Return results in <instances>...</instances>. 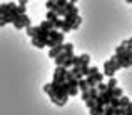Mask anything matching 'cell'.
I'll return each mask as SVG.
<instances>
[{"instance_id": "9a60e30c", "label": "cell", "mask_w": 132, "mask_h": 115, "mask_svg": "<svg viewBox=\"0 0 132 115\" xmlns=\"http://www.w3.org/2000/svg\"><path fill=\"white\" fill-rule=\"evenodd\" d=\"M89 89H90V87L87 85V80H85V77L79 80V90H80V92H85V90H89Z\"/></svg>"}, {"instance_id": "7402d4cb", "label": "cell", "mask_w": 132, "mask_h": 115, "mask_svg": "<svg viewBox=\"0 0 132 115\" xmlns=\"http://www.w3.org/2000/svg\"><path fill=\"white\" fill-rule=\"evenodd\" d=\"M45 7H47V10H52V12H55V10H57V5H55V0H47Z\"/></svg>"}, {"instance_id": "d590c367", "label": "cell", "mask_w": 132, "mask_h": 115, "mask_svg": "<svg viewBox=\"0 0 132 115\" xmlns=\"http://www.w3.org/2000/svg\"><path fill=\"white\" fill-rule=\"evenodd\" d=\"M110 105H112V107H116V109H117V107H119V99L112 97V100H110Z\"/></svg>"}, {"instance_id": "603a6c76", "label": "cell", "mask_w": 132, "mask_h": 115, "mask_svg": "<svg viewBox=\"0 0 132 115\" xmlns=\"http://www.w3.org/2000/svg\"><path fill=\"white\" fill-rule=\"evenodd\" d=\"M122 95H124V92H122V89H120V87H116V89L112 90V97H116V99H120Z\"/></svg>"}, {"instance_id": "d6a6232c", "label": "cell", "mask_w": 132, "mask_h": 115, "mask_svg": "<svg viewBox=\"0 0 132 115\" xmlns=\"http://www.w3.org/2000/svg\"><path fill=\"white\" fill-rule=\"evenodd\" d=\"M80 99L84 100V102H87V100L90 99V95H89V90H85V92H82V95H80Z\"/></svg>"}, {"instance_id": "5bb4252c", "label": "cell", "mask_w": 132, "mask_h": 115, "mask_svg": "<svg viewBox=\"0 0 132 115\" xmlns=\"http://www.w3.org/2000/svg\"><path fill=\"white\" fill-rule=\"evenodd\" d=\"M32 45H34V47H37V48L47 47V43H45L44 40H40V38H37V37H32Z\"/></svg>"}, {"instance_id": "cb8c5ba5", "label": "cell", "mask_w": 132, "mask_h": 115, "mask_svg": "<svg viewBox=\"0 0 132 115\" xmlns=\"http://www.w3.org/2000/svg\"><path fill=\"white\" fill-rule=\"evenodd\" d=\"M40 27L45 29V30H48V32H50V30H54V25H52V22H48V20H44V22L40 23Z\"/></svg>"}, {"instance_id": "6da1fadb", "label": "cell", "mask_w": 132, "mask_h": 115, "mask_svg": "<svg viewBox=\"0 0 132 115\" xmlns=\"http://www.w3.org/2000/svg\"><path fill=\"white\" fill-rule=\"evenodd\" d=\"M69 82H54L52 80L50 83H47V85H44V92L47 93L48 97H50L52 103H55L57 107H64L65 103H67L69 100Z\"/></svg>"}, {"instance_id": "52a82bcc", "label": "cell", "mask_w": 132, "mask_h": 115, "mask_svg": "<svg viewBox=\"0 0 132 115\" xmlns=\"http://www.w3.org/2000/svg\"><path fill=\"white\" fill-rule=\"evenodd\" d=\"M17 30H22V29H27V27H32V20L27 13H22V15H17V19L13 20L12 23Z\"/></svg>"}, {"instance_id": "83f0119b", "label": "cell", "mask_w": 132, "mask_h": 115, "mask_svg": "<svg viewBox=\"0 0 132 115\" xmlns=\"http://www.w3.org/2000/svg\"><path fill=\"white\" fill-rule=\"evenodd\" d=\"M89 67H90V65H82V67H80L82 77H87V75H89Z\"/></svg>"}, {"instance_id": "d4e9b609", "label": "cell", "mask_w": 132, "mask_h": 115, "mask_svg": "<svg viewBox=\"0 0 132 115\" xmlns=\"http://www.w3.org/2000/svg\"><path fill=\"white\" fill-rule=\"evenodd\" d=\"M129 102H130V100L129 99H127V97H120V99H119V107H124V109H126V107L127 105H129Z\"/></svg>"}, {"instance_id": "60d3db41", "label": "cell", "mask_w": 132, "mask_h": 115, "mask_svg": "<svg viewBox=\"0 0 132 115\" xmlns=\"http://www.w3.org/2000/svg\"><path fill=\"white\" fill-rule=\"evenodd\" d=\"M70 2H72V3H75V2H79V0H70Z\"/></svg>"}, {"instance_id": "e575fe53", "label": "cell", "mask_w": 132, "mask_h": 115, "mask_svg": "<svg viewBox=\"0 0 132 115\" xmlns=\"http://www.w3.org/2000/svg\"><path fill=\"white\" fill-rule=\"evenodd\" d=\"M116 115H126V109H124V107H117V109H116Z\"/></svg>"}, {"instance_id": "3957f363", "label": "cell", "mask_w": 132, "mask_h": 115, "mask_svg": "<svg viewBox=\"0 0 132 115\" xmlns=\"http://www.w3.org/2000/svg\"><path fill=\"white\" fill-rule=\"evenodd\" d=\"M72 57H74V45L72 43H64V52L59 54L57 57L54 58V62H55L57 67H64L65 60H69V58H72Z\"/></svg>"}, {"instance_id": "8fae6325", "label": "cell", "mask_w": 132, "mask_h": 115, "mask_svg": "<svg viewBox=\"0 0 132 115\" xmlns=\"http://www.w3.org/2000/svg\"><path fill=\"white\" fill-rule=\"evenodd\" d=\"M65 22H69V23H70V25H72V23H74V20L75 19H77V17H79V8H77V7H72V8L70 10H69V12L67 13H65Z\"/></svg>"}, {"instance_id": "f546056e", "label": "cell", "mask_w": 132, "mask_h": 115, "mask_svg": "<svg viewBox=\"0 0 132 115\" xmlns=\"http://www.w3.org/2000/svg\"><path fill=\"white\" fill-rule=\"evenodd\" d=\"M94 77H95V80H97V83H100V82H104V74H102V72H97V74H94Z\"/></svg>"}, {"instance_id": "7c38bea8", "label": "cell", "mask_w": 132, "mask_h": 115, "mask_svg": "<svg viewBox=\"0 0 132 115\" xmlns=\"http://www.w3.org/2000/svg\"><path fill=\"white\" fill-rule=\"evenodd\" d=\"M62 52H64V43L55 45V47H52L50 50H48V57H50V58H55L59 54H62Z\"/></svg>"}, {"instance_id": "484cf974", "label": "cell", "mask_w": 132, "mask_h": 115, "mask_svg": "<svg viewBox=\"0 0 132 115\" xmlns=\"http://www.w3.org/2000/svg\"><path fill=\"white\" fill-rule=\"evenodd\" d=\"M80 23H82V19H80V15H79L77 19L74 20V23H72V30H77L79 27H80Z\"/></svg>"}, {"instance_id": "30bf717a", "label": "cell", "mask_w": 132, "mask_h": 115, "mask_svg": "<svg viewBox=\"0 0 132 115\" xmlns=\"http://www.w3.org/2000/svg\"><path fill=\"white\" fill-rule=\"evenodd\" d=\"M82 65H90V57L89 54H82V55H75L74 57V67H82Z\"/></svg>"}, {"instance_id": "1f68e13d", "label": "cell", "mask_w": 132, "mask_h": 115, "mask_svg": "<svg viewBox=\"0 0 132 115\" xmlns=\"http://www.w3.org/2000/svg\"><path fill=\"white\" fill-rule=\"evenodd\" d=\"M99 72V67H95V65H92V67H89V75H94Z\"/></svg>"}, {"instance_id": "4fadbf2b", "label": "cell", "mask_w": 132, "mask_h": 115, "mask_svg": "<svg viewBox=\"0 0 132 115\" xmlns=\"http://www.w3.org/2000/svg\"><path fill=\"white\" fill-rule=\"evenodd\" d=\"M89 113L90 115H104V107L102 105H94L92 109H89Z\"/></svg>"}, {"instance_id": "9c48e42d", "label": "cell", "mask_w": 132, "mask_h": 115, "mask_svg": "<svg viewBox=\"0 0 132 115\" xmlns=\"http://www.w3.org/2000/svg\"><path fill=\"white\" fill-rule=\"evenodd\" d=\"M67 70H69V68H65V67H57V68L54 70V77H52V80H54V82H59V83L65 82Z\"/></svg>"}, {"instance_id": "4dcf8cb0", "label": "cell", "mask_w": 132, "mask_h": 115, "mask_svg": "<svg viewBox=\"0 0 132 115\" xmlns=\"http://www.w3.org/2000/svg\"><path fill=\"white\" fill-rule=\"evenodd\" d=\"M17 12H19V15L27 13V5H19V7H17Z\"/></svg>"}, {"instance_id": "8992f818", "label": "cell", "mask_w": 132, "mask_h": 115, "mask_svg": "<svg viewBox=\"0 0 132 115\" xmlns=\"http://www.w3.org/2000/svg\"><path fill=\"white\" fill-rule=\"evenodd\" d=\"M117 58V64H119L120 68H129L132 67V50H126L124 54L116 55Z\"/></svg>"}, {"instance_id": "ac0fdd59", "label": "cell", "mask_w": 132, "mask_h": 115, "mask_svg": "<svg viewBox=\"0 0 132 115\" xmlns=\"http://www.w3.org/2000/svg\"><path fill=\"white\" fill-rule=\"evenodd\" d=\"M85 80H87V85L89 87H97V80H95V77H94V75H87V77H85Z\"/></svg>"}, {"instance_id": "2e32d148", "label": "cell", "mask_w": 132, "mask_h": 115, "mask_svg": "<svg viewBox=\"0 0 132 115\" xmlns=\"http://www.w3.org/2000/svg\"><path fill=\"white\" fill-rule=\"evenodd\" d=\"M45 19H47L48 22H55V20L59 19V15L55 12H52V10H47V17H45Z\"/></svg>"}, {"instance_id": "277c9868", "label": "cell", "mask_w": 132, "mask_h": 115, "mask_svg": "<svg viewBox=\"0 0 132 115\" xmlns=\"http://www.w3.org/2000/svg\"><path fill=\"white\" fill-rule=\"evenodd\" d=\"M119 68H120V67H119V64H117L116 55H114V57L109 58V60H105V64H104V72H102V74L110 78V77H114V74H116Z\"/></svg>"}, {"instance_id": "b9f144b4", "label": "cell", "mask_w": 132, "mask_h": 115, "mask_svg": "<svg viewBox=\"0 0 132 115\" xmlns=\"http://www.w3.org/2000/svg\"><path fill=\"white\" fill-rule=\"evenodd\" d=\"M126 2H127V3H132V0H126Z\"/></svg>"}, {"instance_id": "d6986e66", "label": "cell", "mask_w": 132, "mask_h": 115, "mask_svg": "<svg viewBox=\"0 0 132 115\" xmlns=\"http://www.w3.org/2000/svg\"><path fill=\"white\" fill-rule=\"evenodd\" d=\"M69 85H70V83H69ZM69 95H70V97L79 95V87L77 85H70V87H69Z\"/></svg>"}, {"instance_id": "ab89813d", "label": "cell", "mask_w": 132, "mask_h": 115, "mask_svg": "<svg viewBox=\"0 0 132 115\" xmlns=\"http://www.w3.org/2000/svg\"><path fill=\"white\" fill-rule=\"evenodd\" d=\"M27 2L29 0H19V5H27Z\"/></svg>"}, {"instance_id": "ba28073f", "label": "cell", "mask_w": 132, "mask_h": 115, "mask_svg": "<svg viewBox=\"0 0 132 115\" xmlns=\"http://www.w3.org/2000/svg\"><path fill=\"white\" fill-rule=\"evenodd\" d=\"M110 100H112V90H105V92H100L99 97L95 99V103L97 105H110Z\"/></svg>"}, {"instance_id": "7a4b0ae2", "label": "cell", "mask_w": 132, "mask_h": 115, "mask_svg": "<svg viewBox=\"0 0 132 115\" xmlns=\"http://www.w3.org/2000/svg\"><path fill=\"white\" fill-rule=\"evenodd\" d=\"M17 7L19 5H15V3H2V5H0V15L5 20V23H13V20L19 15Z\"/></svg>"}, {"instance_id": "4316f807", "label": "cell", "mask_w": 132, "mask_h": 115, "mask_svg": "<svg viewBox=\"0 0 132 115\" xmlns=\"http://www.w3.org/2000/svg\"><path fill=\"white\" fill-rule=\"evenodd\" d=\"M62 22H64L62 19H57L55 22H52V25H54V30H60V29H62Z\"/></svg>"}, {"instance_id": "7bdbcfd3", "label": "cell", "mask_w": 132, "mask_h": 115, "mask_svg": "<svg viewBox=\"0 0 132 115\" xmlns=\"http://www.w3.org/2000/svg\"><path fill=\"white\" fill-rule=\"evenodd\" d=\"M126 115H132V113H126Z\"/></svg>"}, {"instance_id": "836d02e7", "label": "cell", "mask_w": 132, "mask_h": 115, "mask_svg": "<svg viewBox=\"0 0 132 115\" xmlns=\"http://www.w3.org/2000/svg\"><path fill=\"white\" fill-rule=\"evenodd\" d=\"M85 105H87V109H92V107L95 105V99H89L87 102H85Z\"/></svg>"}, {"instance_id": "ffe728a7", "label": "cell", "mask_w": 132, "mask_h": 115, "mask_svg": "<svg viewBox=\"0 0 132 115\" xmlns=\"http://www.w3.org/2000/svg\"><path fill=\"white\" fill-rule=\"evenodd\" d=\"M116 87H117V80L114 78V77H110L109 82H107V90H114Z\"/></svg>"}, {"instance_id": "f1b7e54d", "label": "cell", "mask_w": 132, "mask_h": 115, "mask_svg": "<svg viewBox=\"0 0 132 115\" xmlns=\"http://www.w3.org/2000/svg\"><path fill=\"white\" fill-rule=\"evenodd\" d=\"M97 90H99V93L100 92H105V90H107V83H104V82L97 83Z\"/></svg>"}, {"instance_id": "ee69618b", "label": "cell", "mask_w": 132, "mask_h": 115, "mask_svg": "<svg viewBox=\"0 0 132 115\" xmlns=\"http://www.w3.org/2000/svg\"><path fill=\"white\" fill-rule=\"evenodd\" d=\"M0 17H2V15H0Z\"/></svg>"}, {"instance_id": "f35d334b", "label": "cell", "mask_w": 132, "mask_h": 115, "mask_svg": "<svg viewBox=\"0 0 132 115\" xmlns=\"http://www.w3.org/2000/svg\"><path fill=\"white\" fill-rule=\"evenodd\" d=\"M5 25H7V23H5V20H3L2 17H0V27H5Z\"/></svg>"}, {"instance_id": "74e56055", "label": "cell", "mask_w": 132, "mask_h": 115, "mask_svg": "<svg viewBox=\"0 0 132 115\" xmlns=\"http://www.w3.org/2000/svg\"><path fill=\"white\" fill-rule=\"evenodd\" d=\"M126 113H132V102H129V105L126 107Z\"/></svg>"}, {"instance_id": "8d00e7d4", "label": "cell", "mask_w": 132, "mask_h": 115, "mask_svg": "<svg viewBox=\"0 0 132 115\" xmlns=\"http://www.w3.org/2000/svg\"><path fill=\"white\" fill-rule=\"evenodd\" d=\"M127 42V45H126V47H127V50H132V37L129 38V40H126Z\"/></svg>"}, {"instance_id": "5b68a950", "label": "cell", "mask_w": 132, "mask_h": 115, "mask_svg": "<svg viewBox=\"0 0 132 115\" xmlns=\"http://www.w3.org/2000/svg\"><path fill=\"white\" fill-rule=\"evenodd\" d=\"M64 38H65V33L60 32V30H50L48 33V40H47V47H55V45H60L64 43Z\"/></svg>"}, {"instance_id": "e0dca14e", "label": "cell", "mask_w": 132, "mask_h": 115, "mask_svg": "<svg viewBox=\"0 0 132 115\" xmlns=\"http://www.w3.org/2000/svg\"><path fill=\"white\" fill-rule=\"evenodd\" d=\"M104 115H116V107L105 105V107H104Z\"/></svg>"}, {"instance_id": "44dd1931", "label": "cell", "mask_w": 132, "mask_h": 115, "mask_svg": "<svg viewBox=\"0 0 132 115\" xmlns=\"http://www.w3.org/2000/svg\"><path fill=\"white\" fill-rule=\"evenodd\" d=\"M70 30H72V25H70L69 22H65V20H64V22H62V29H60V32H64V33H69Z\"/></svg>"}]
</instances>
